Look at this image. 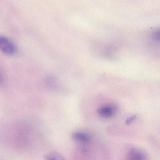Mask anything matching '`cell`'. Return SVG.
Listing matches in <instances>:
<instances>
[{"label":"cell","instance_id":"6da1fadb","mask_svg":"<svg viewBox=\"0 0 160 160\" xmlns=\"http://www.w3.org/2000/svg\"><path fill=\"white\" fill-rule=\"evenodd\" d=\"M0 50L6 55H12L17 52V48L10 39L0 35Z\"/></svg>","mask_w":160,"mask_h":160},{"label":"cell","instance_id":"7a4b0ae2","mask_svg":"<svg viewBox=\"0 0 160 160\" xmlns=\"http://www.w3.org/2000/svg\"><path fill=\"white\" fill-rule=\"evenodd\" d=\"M116 111V107L112 104H106L101 106L98 109V113L100 116L104 118L112 117L115 114Z\"/></svg>","mask_w":160,"mask_h":160},{"label":"cell","instance_id":"3957f363","mask_svg":"<svg viewBox=\"0 0 160 160\" xmlns=\"http://www.w3.org/2000/svg\"><path fill=\"white\" fill-rule=\"evenodd\" d=\"M126 160H146L145 155L140 150L132 149L129 152Z\"/></svg>","mask_w":160,"mask_h":160},{"label":"cell","instance_id":"277c9868","mask_svg":"<svg viewBox=\"0 0 160 160\" xmlns=\"http://www.w3.org/2000/svg\"><path fill=\"white\" fill-rule=\"evenodd\" d=\"M72 138L74 140L83 143L89 142L91 140L90 136L83 132L78 131L72 134Z\"/></svg>","mask_w":160,"mask_h":160},{"label":"cell","instance_id":"5b68a950","mask_svg":"<svg viewBox=\"0 0 160 160\" xmlns=\"http://www.w3.org/2000/svg\"><path fill=\"white\" fill-rule=\"evenodd\" d=\"M45 160H65V158L56 152H52L45 155Z\"/></svg>","mask_w":160,"mask_h":160},{"label":"cell","instance_id":"8992f818","mask_svg":"<svg viewBox=\"0 0 160 160\" xmlns=\"http://www.w3.org/2000/svg\"><path fill=\"white\" fill-rule=\"evenodd\" d=\"M135 118H135V116L131 117H130L129 118L127 119L126 121V124L127 125H130V124L134 120Z\"/></svg>","mask_w":160,"mask_h":160}]
</instances>
